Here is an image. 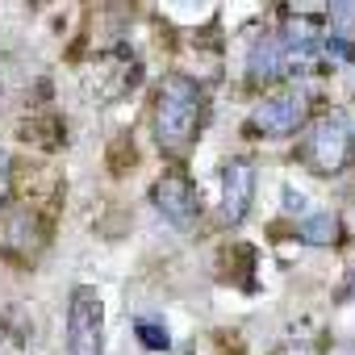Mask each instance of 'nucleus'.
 Listing matches in <instances>:
<instances>
[{"mask_svg": "<svg viewBox=\"0 0 355 355\" xmlns=\"http://www.w3.org/2000/svg\"><path fill=\"white\" fill-rule=\"evenodd\" d=\"M138 334H142V343L155 347V351H167V347H171L167 326H159V322H150V318H138Z\"/></svg>", "mask_w": 355, "mask_h": 355, "instance_id": "nucleus-10", "label": "nucleus"}, {"mask_svg": "<svg viewBox=\"0 0 355 355\" xmlns=\"http://www.w3.org/2000/svg\"><path fill=\"white\" fill-rule=\"evenodd\" d=\"M297 159L313 175H338V171H347V163L355 159V130H351V121L343 113L318 117L305 130V138L297 146Z\"/></svg>", "mask_w": 355, "mask_h": 355, "instance_id": "nucleus-2", "label": "nucleus"}, {"mask_svg": "<svg viewBox=\"0 0 355 355\" xmlns=\"http://www.w3.org/2000/svg\"><path fill=\"white\" fill-rule=\"evenodd\" d=\"M5 96H9V67H0V105H5Z\"/></svg>", "mask_w": 355, "mask_h": 355, "instance_id": "nucleus-13", "label": "nucleus"}, {"mask_svg": "<svg viewBox=\"0 0 355 355\" xmlns=\"http://www.w3.org/2000/svg\"><path fill=\"white\" fill-rule=\"evenodd\" d=\"M9 201V155H5V146H0V205Z\"/></svg>", "mask_w": 355, "mask_h": 355, "instance_id": "nucleus-11", "label": "nucleus"}, {"mask_svg": "<svg viewBox=\"0 0 355 355\" xmlns=\"http://www.w3.org/2000/svg\"><path fill=\"white\" fill-rule=\"evenodd\" d=\"M205 125V88L189 76H163L155 92V138L167 155H184Z\"/></svg>", "mask_w": 355, "mask_h": 355, "instance_id": "nucleus-1", "label": "nucleus"}, {"mask_svg": "<svg viewBox=\"0 0 355 355\" xmlns=\"http://www.w3.org/2000/svg\"><path fill=\"white\" fill-rule=\"evenodd\" d=\"M280 71H284L280 42H276V38H259V42L251 46V59H247V76H251V84H272Z\"/></svg>", "mask_w": 355, "mask_h": 355, "instance_id": "nucleus-8", "label": "nucleus"}, {"mask_svg": "<svg viewBox=\"0 0 355 355\" xmlns=\"http://www.w3.org/2000/svg\"><path fill=\"white\" fill-rule=\"evenodd\" d=\"M343 222L334 218V214H313V218H305L301 226H297V234H301V243H309V247H334L343 234Z\"/></svg>", "mask_w": 355, "mask_h": 355, "instance_id": "nucleus-9", "label": "nucleus"}, {"mask_svg": "<svg viewBox=\"0 0 355 355\" xmlns=\"http://www.w3.org/2000/svg\"><path fill=\"white\" fill-rule=\"evenodd\" d=\"M284 201H288V205H284V209H297V214H301V209H305V197H301V193H284Z\"/></svg>", "mask_w": 355, "mask_h": 355, "instance_id": "nucleus-12", "label": "nucleus"}, {"mask_svg": "<svg viewBox=\"0 0 355 355\" xmlns=\"http://www.w3.org/2000/svg\"><path fill=\"white\" fill-rule=\"evenodd\" d=\"M67 351L105 355V301L92 284H76L67 301Z\"/></svg>", "mask_w": 355, "mask_h": 355, "instance_id": "nucleus-3", "label": "nucleus"}, {"mask_svg": "<svg viewBox=\"0 0 355 355\" xmlns=\"http://www.w3.org/2000/svg\"><path fill=\"white\" fill-rule=\"evenodd\" d=\"M150 201H155V209H159L171 226H180V230H189V226L201 218L197 184L189 180L184 171H163L159 180H155V189H150Z\"/></svg>", "mask_w": 355, "mask_h": 355, "instance_id": "nucleus-5", "label": "nucleus"}, {"mask_svg": "<svg viewBox=\"0 0 355 355\" xmlns=\"http://www.w3.org/2000/svg\"><path fill=\"white\" fill-rule=\"evenodd\" d=\"M305 117H309V92L288 88V92H276L255 105V113L247 117V134L251 138H288L305 125Z\"/></svg>", "mask_w": 355, "mask_h": 355, "instance_id": "nucleus-4", "label": "nucleus"}, {"mask_svg": "<svg viewBox=\"0 0 355 355\" xmlns=\"http://www.w3.org/2000/svg\"><path fill=\"white\" fill-rule=\"evenodd\" d=\"M276 42H280V55H284V71H301L322 55V26L313 17H293Z\"/></svg>", "mask_w": 355, "mask_h": 355, "instance_id": "nucleus-7", "label": "nucleus"}, {"mask_svg": "<svg viewBox=\"0 0 355 355\" xmlns=\"http://www.w3.org/2000/svg\"><path fill=\"white\" fill-rule=\"evenodd\" d=\"M251 201H255V167H251V159H230L226 171H222V214H226V222L239 226L251 214Z\"/></svg>", "mask_w": 355, "mask_h": 355, "instance_id": "nucleus-6", "label": "nucleus"}]
</instances>
